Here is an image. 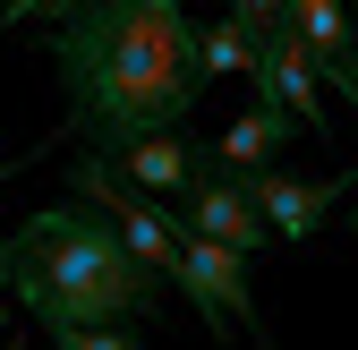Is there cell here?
Wrapping results in <instances>:
<instances>
[{
  "mask_svg": "<svg viewBox=\"0 0 358 350\" xmlns=\"http://www.w3.org/2000/svg\"><path fill=\"white\" fill-rule=\"evenodd\" d=\"M52 69L85 146H137L196 111V18L188 0H69L52 18Z\"/></svg>",
  "mask_w": 358,
  "mask_h": 350,
  "instance_id": "6da1fadb",
  "label": "cell"
},
{
  "mask_svg": "<svg viewBox=\"0 0 358 350\" xmlns=\"http://www.w3.org/2000/svg\"><path fill=\"white\" fill-rule=\"evenodd\" d=\"M9 256H17L9 290L26 299L34 325H120V316H145L162 290V274L85 197L26 214V231H9Z\"/></svg>",
  "mask_w": 358,
  "mask_h": 350,
  "instance_id": "7a4b0ae2",
  "label": "cell"
},
{
  "mask_svg": "<svg viewBox=\"0 0 358 350\" xmlns=\"http://www.w3.org/2000/svg\"><path fill=\"white\" fill-rule=\"evenodd\" d=\"M171 282L196 299V316L213 333H248L256 350H273V342H264V316H256V290H248V256L239 248H222V239H205V231L179 223V239H171Z\"/></svg>",
  "mask_w": 358,
  "mask_h": 350,
  "instance_id": "3957f363",
  "label": "cell"
},
{
  "mask_svg": "<svg viewBox=\"0 0 358 350\" xmlns=\"http://www.w3.org/2000/svg\"><path fill=\"white\" fill-rule=\"evenodd\" d=\"M179 223L205 231V239H222V248H239V256H264V248H273V231H264V214H256V197H248L239 171H205V180L179 197Z\"/></svg>",
  "mask_w": 358,
  "mask_h": 350,
  "instance_id": "277c9868",
  "label": "cell"
},
{
  "mask_svg": "<svg viewBox=\"0 0 358 350\" xmlns=\"http://www.w3.org/2000/svg\"><path fill=\"white\" fill-rule=\"evenodd\" d=\"M248 77H256V94L282 103L299 128H316V137L333 128V120H324V77H316V60H307V43H299L290 26H273V34L256 43V69H248Z\"/></svg>",
  "mask_w": 358,
  "mask_h": 350,
  "instance_id": "5b68a950",
  "label": "cell"
},
{
  "mask_svg": "<svg viewBox=\"0 0 358 350\" xmlns=\"http://www.w3.org/2000/svg\"><path fill=\"white\" fill-rule=\"evenodd\" d=\"M239 180H248V197H256V214H264L273 239H316L324 214H333V197L358 188V171H350V180H290V171L264 162V171H239Z\"/></svg>",
  "mask_w": 358,
  "mask_h": 350,
  "instance_id": "8992f818",
  "label": "cell"
},
{
  "mask_svg": "<svg viewBox=\"0 0 358 350\" xmlns=\"http://www.w3.org/2000/svg\"><path fill=\"white\" fill-rule=\"evenodd\" d=\"M111 171H120L128 188H145L154 205H179V197H188L213 162H205V146H196V137H179V128H154V137L120 146V154H111Z\"/></svg>",
  "mask_w": 358,
  "mask_h": 350,
  "instance_id": "52a82bcc",
  "label": "cell"
},
{
  "mask_svg": "<svg viewBox=\"0 0 358 350\" xmlns=\"http://www.w3.org/2000/svg\"><path fill=\"white\" fill-rule=\"evenodd\" d=\"M290 137H299V120H290L282 103H264V94H256V103H248V111H239V120L205 146V162H213V171H264Z\"/></svg>",
  "mask_w": 358,
  "mask_h": 350,
  "instance_id": "ba28073f",
  "label": "cell"
},
{
  "mask_svg": "<svg viewBox=\"0 0 358 350\" xmlns=\"http://www.w3.org/2000/svg\"><path fill=\"white\" fill-rule=\"evenodd\" d=\"M282 26L307 43V60H341L350 52V43H358V9H350V0H282Z\"/></svg>",
  "mask_w": 358,
  "mask_h": 350,
  "instance_id": "9c48e42d",
  "label": "cell"
},
{
  "mask_svg": "<svg viewBox=\"0 0 358 350\" xmlns=\"http://www.w3.org/2000/svg\"><path fill=\"white\" fill-rule=\"evenodd\" d=\"M231 69H256V34H248L239 18L196 26V77H231Z\"/></svg>",
  "mask_w": 358,
  "mask_h": 350,
  "instance_id": "30bf717a",
  "label": "cell"
},
{
  "mask_svg": "<svg viewBox=\"0 0 358 350\" xmlns=\"http://www.w3.org/2000/svg\"><path fill=\"white\" fill-rule=\"evenodd\" d=\"M231 18H239V26H248L256 43H264V34L282 26V0H231Z\"/></svg>",
  "mask_w": 358,
  "mask_h": 350,
  "instance_id": "8fae6325",
  "label": "cell"
},
{
  "mask_svg": "<svg viewBox=\"0 0 358 350\" xmlns=\"http://www.w3.org/2000/svg\"><path fill=\"white\" fill-rule=\"evenodd\" d=\"M316 77L333 85V94H341V103H358V43H350V52H341V60H324Z\"/></svg>",
  "mask_w": 358,
  "mask_h": 350,
  "instance_id": "7c38bea8",
  "label": "cell"
},
{
  "mask_svg": "<svg viewBox=\"0 0 358 350\" xmlns=\"http://www.w3.org/2000/svg\"><path fill=\"white\" fill-rule=\"evenodd\" d=\"M77 342H85V350H145L128 325H77Z\"/></svg>",
  "mask_w": 358,
  "mask_h": 350,
  "instance_id": "4fadbf2b",
  "label": "cell"
},
{
  "mask_svg": "<svg viewBox=\"0 0 358 350\" xmlns=\"http://www.w3.org/2000/svg\"><path fill=\"white\" fill-rule=\"evenodd\" d=\"M69 9V0H0V26H26V18H43V26H52Z\"/></svg>",
  "mask_w": 358,
  "mask_h": 350,
  "instance_id": "5bb4252c",
  "label": "cell"
},
{
  "mask_svg": "<svg viewBox=\"0 0 358 350\" xmlns=\"http://www.w3.org/2000/svg\"><path fill=\"white\" fill-rule=\"evenodd\" d=\"M52 342H60V350H85V342H77V325H52Z\"/></svg>",
  "mask_w": 358,
  "mask_h": 350,
  "instance_id": "9a60e30c",
  "label": "cell"
},
{
  "mask_svg": "<svg viewBox=\"0 0 358 350\" xmlns=\"http://www.w3.org/2000/svg\"><path fill=\"white\" fill-rule=\"evenodd\" d=\"M17 171H26V154H0V180H17Z\"/></svg>",
  "mask_w": 358,
  "mask_h": 350,
  "instance_id": "2e32d148",
  "label": "cell"
},
{
  "mask_svg": "<svg viewBox=\"0 0 358 350\" xmlns=\"http://www.w3.org/2000/svg\"><path fill=\"white\" fill-rule=\"evenodd\" d=\"M9 265H17V256H9V239H0V282H9Z\"/></svg>",
  "mask_w": 358,
  "mask_h": 350,
  "instance_id": "e0dca14e",
  "label": "cell"
},
{
  "mask_svg": "<svg viewBox=\"0 0 358 350\" xmlns=\"http://www.w3.org/2000/svg\"><path fill=\"white\" fill-rule=\"evenodd\" d=\"M350 239H358V205H350Z\"/></svg>",
  "mask_w": 358,
  "mask_h": 350,
  "instance_id": "ac0fdd59",
  "label": "cell"
},
{
  "mask_svg": "<svg viewBox=\"0 0 358 350\" xmlns=\"http://www.w3.org/2000/svg\"><path fill=\"white\" fill-rule=\"evenodd\" d=\"M0 325H9V308H0Z\"/></svg>",
  "mask_w": 358,
  "mask_h": 350,
  "instance_id": "d6986e66",
  "label": "cell"
},
{
  "mask_svg": "<svg viewBox=\"0 0 358 350\" xmlns=\"http://www.w3.org/2000/svg\"><path fill=\"white\" fill-rule=\"evenodd\" d=\"M350 9H358V0H350Z\"/></svg>",
  "mask_w": 358,
  "mask_h": 350,
  "instance_id": "ffe728a7",
  "label": "cell"
}]
</instances>
